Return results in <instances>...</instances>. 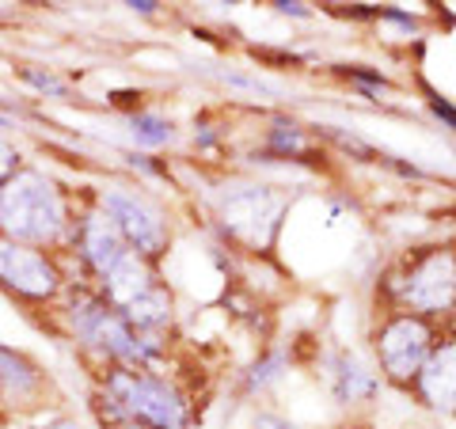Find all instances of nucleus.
Listing matches in <instances>:
<instances>
[{"instance_id":"9b49d317","label":"nucleus","mask_w":456,"mask_h":429,"mask_svg":"<svg viewBox=\"0 0 456 429\" xmlns=\"http://www.w3.org/2000/svg\"><path fill=\"white\" fill-rule=\"evenodd\" d=\"M23 80L27 84H35L38 92H46V95H61L65 92V84L61 80H53L50 73H35V69H23Z\"/></svg>"},{"instance_id":"423d86ee","label":"nucleus","mask_w":456,"mask_h":429,"mask_svg":"<svg viewBox=\"0 0 456 429\" xmlns=\"http://www.w3.org/2000/svg\"><path fill=\"white\" fill-rule=\"evenodd\" d=\"M403 300L419 312H445L456 300V270L449 255L422 259L403 281Z\"/></svg>"},{"instance_id":"1a4fd4ad","label":"nucleus","mask_w":456,"mask_h":429,"mask_svg":"<svg viewBox=\"0 0 456 429\" xmlns=\"http://www.w3.org/2000/svg\"><path fill=\"white\" fill-rule=\"evenodd\" d=\"M130 125H134L130 134H134L137 145L156 149V145H167L171 141V125L164 118H156V114H137V118H130Z\"/></svg>"},{"instance_id":"9d476101","label":"nucleus","mask_w":456,"mask_h":429,"mask_svg":"<svg viewBox=\"0 0 456 429\" xmlns=\"http://www.w3.org/2000/svg\"><path fill=\"white\" fill-rule=\"evenodd\" d=\"M27 160H23V149L16 145V141H8V137H0V187L16 175V171L23 167Z\"/></svg>"},{"instance_id":"6e6552de","label":"nucleus","mask_w":456,"mask_h":429,"mask_svg":"<svg viewBox=\"0 0 456 429\" xmlns=\"http://www.w3.org/2000/svg\"><path fill=\"white\" fill-rule=\"evenodd\" d=\"M422 392L434 407L456 410V342L441 350L430 361V368L422 373Z\"/></svg>"},{"instance_id":"20e7f679","label":"nucleus","mask_w":456,"mask_h":429,"mask_svg":"<svg viewBox=\"0 0 456 429\" xmlns=\"http://www.w3.org/2000/svg\"><path fill=\"white\" fill-rule=\"evenodd\" d=\"M99 213L118 228V236L126 239V247L141 255L145 263H156L167 251V217L141 190L134 187H107L99 194Z\"/></svg>"},{"instance_id":"f257e3e1","label":"nucleus","mask_w":456,"mask_h":429,"mask_svg":"<svg viewBox=\"0 0 456 429\" xmlns=\"http://www.w3.org/2000/svg\"><path fill=\"white\" fill-rule=\"evenodd\" d=\"M95 418L103 429H191V399L152 368L110 365L99 373Z\"/></svg>"},{"instance_id":"f8f14e48","label":"nucleus","mask_w":456,"mask_h":429,"mask_svg":"<svg viewBox=\"0 0 456 429\" xmlns=\"http://www.w3.org/2000/svg\"><path fill=\"white\" fill-rule=\"evenodd\" d=\"M42 429H80L77 422H69V418H53V422H46Z\"/></svg>"},{"instance_id":"0eeeda50","label":"nucleus","mask_w":456,"mask_h":429,"mask_svg":"<svg viewBox=\"0 0 456 429\" xmlns=\"http://www.w3.org/2000/svg\"><path fill=\"white\" fill-rule=\"evenodd\" d=\"M426 350H430V331L411 316L395 320L380 338V361H384V368H388V376H395V380L415 376Z\"/></svg>"},{"instance_id":"39448f33","label":"nucleus","mask_w":456,"mask_h":429,"mask_svg":"<svg viewBox=\"0 0 456 429\" xmlns=\"http://www.w3.org/2000/svg\"><path fill=\"white\" fill-rule=\"evenodd\" d=\"M46 392V373L16 346L0 342V410H31Z\"/></svg>"},{"instance_id":"7ed1b4c3","label":"nucleus","mask_w":456,"mask_h":429,"mask_svg":"<svg viewBox=\"0 0 456 429\" xmlns=\"http://www.w3.org/2000/svg\"><path fill=\"white\" fill-rule=\"evenodd\" d=\"M0 289L31 308H53L69 289L65 259L57 251L27 247L0 236Z\"/></svg>"},{"instance_id":"f03ea898","label":"nucleus","mask_w":456,"mask_h":429,"mask_svg":"<svg viewBox=\"0 0 456 429\" xmlns=\"http://www.w3.org/2000/svg\"><path fill=\"white\" fill-rule=\"evenodd\" d=\"M73 221L77 209L69 202V194L42 167L23 164L0 187V236L4 239L61 255Z\"/></svg>"}]
</instances>
